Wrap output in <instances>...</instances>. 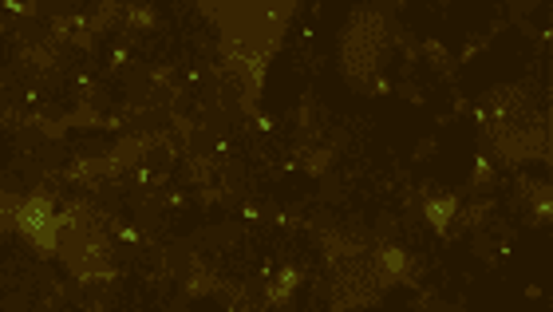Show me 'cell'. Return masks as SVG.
I'll return each instance as SVG.
<instances>
[{"label": "cell", "mask_w": 553, "mask_h": 312, "mask_svg": "<svg viewBox=\"0 0 553 312\" xmlns=\"http://www.w3.org/2000/svg\"><path fill=\"white\" fill-rule=\"evenodd\" d=\"M387 40H391V28H387L384 12L356 8L352 24H344V71L360 83L376 76V67L387 56Z\"/></svg>", "instance_id": "cell-1"}, {"label": "cell", "mask_w": 553, "mask_h": 312, "mask_svg": "<svg viewBox=\"0 0 553 312\" xmlns=\"http://www.w3.org/2000/svg\"><path fill=\"white\" fill-rule=\"evenodd\" d=\"M372 265H376L379 281H411V273H415V261L407 257V249L399 246H379Z\"/></svg>", "instance_id": "cell-2"}, {"label": "cell", "mask_w": 553, "mask_h": 312, "mask_svg": "<svg viewBox=\"0 0 553 312\" xmlns=\"http://www.w3.org/2000/svg\"><path fill=\"white\" fill-rule=\"evenodd\" d=\"M297 285H300V273H297V269H281V273H276V277L265 285L269 309H281V304H288V297L297 292Z\"/></svg>", "instance_id": "cell-3"}, {"label": "cell", "mask_w": 553, "mask_h": 312, "mask_svg": "<svg viewBox=\"0 0 553 312\" xmlns=\"http://www.w3.org/2000/svg\"><path fill=\"white\" fill-rule=\"evenodd\" d=\"M458 218V198L454 194H442V198H431L427 201V222L435 225V229H451V222Z\"/></svg>", "instance_id": "cell-4"}, {"label": "cell", "mask_w": 553, "mask_h": 312, "mask_svg": "<svg viewBox=\"0 0 553 312\" xmlns=\"http://www.w3.org/2000/svg\"><path fill=\"white\" fill-rule=\"evenodd\" d=\"M186 292L190 297H210V292H221V281L214 277L210 269L194 265L190 269V277H186Z\"/></svg>", "instance_id": "cell-5"}, {"label": "cell", "mask_w": 553, "mask_h": 312, "mask_svg": "<svg viewBox=\"0 0 553 312\" xmlns=\"http://www.w3.org/2000/svg\"><path fill=\"white\" fill-rule=\"evenodd\" d=\"M122 24H127V28H155L158 24V12L155 8H146V4H127V8H122Z\"/></svg>", "instance_id": "cell-6"}, {"label": "cell", "mask_w": 553, "mask_h": 312, "mask_svg": "<svg viewBox=\"0 0 553 312\" xmlns=\"http://www.w3.org/2000/svg\"><path fill=\"white\" fill-rule=\"evenodd\" d=\"M52 59H55V52L52 48H40V44H32V48H24V64H32V67H52Z\"/></svg>", "instance_id": "cell-7"}, {"label": "cell", "mask_w": 553, "mask_h": 312, "mask_svg": "<svg viewBox=\"0 0 553 312\" xmlns=\"http://www.w3.org/2000/svg\"><path fill=\"white\" fill-rule=\"evenodd\" d=\"M328 162H332V158H328V150H312V158H309V170H312V174H321V170L328 166Z\"/></svg>", "instance_id": "cell-8"}]
</instances>
